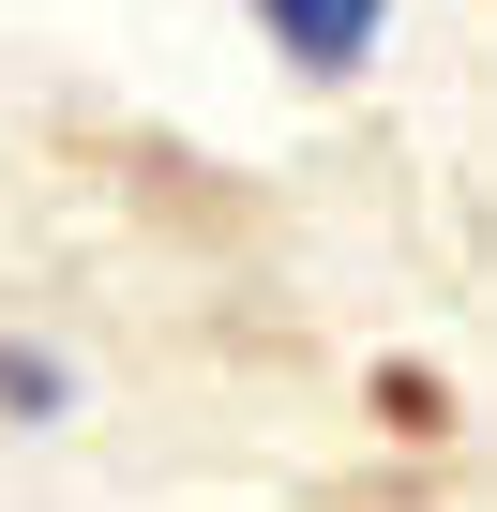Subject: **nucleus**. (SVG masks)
I'll return each instance as SVG.
<instances>
[{"label": "nucleus", "instance_id": "f257e3e1", "mask_svg": "<svg viewBox=\"0 0 497 512\" xmlns=\"http://www.w3.org/2000/svg\"><path fill=\"white\" fill-rule=\"evenodd\" d=\"M257 16H272V46H287L302 76H347V61L377 46V16H392V0H257Z\"/></svg>", "mask_w": 497, "mask_h": 512}, {"label": "nucleus", "instance_id": "f03ea898", "mask_svg": "<svg viewBox=\"0 0 497 512\" xmlns=\"http://www.w3.org/2000/svg\"><path fill=\"white\" fill-rule=\"evenodd\" d=\"M0 407H16V422H46V407H61V362H31V347H0Z\"/></svg>", "mask_w": 497, "mask_h": 512}]
</instances>
